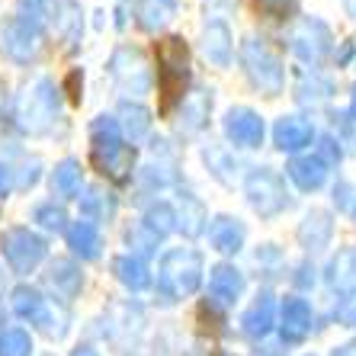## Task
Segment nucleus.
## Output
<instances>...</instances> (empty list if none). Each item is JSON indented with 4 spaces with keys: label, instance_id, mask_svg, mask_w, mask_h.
Instances as JSON below:
<instances>
[{
    "label": "nucleus",
    "instance_id": "obj_1",
    "mask_svg": "<svg viewBox=\"0 0 356 356\" xmlns=\"http://www.w3.org/2000/svg\"><path fill=\"white\" fill-rule=\"evenodd\" d=\"M158 77L164 106H174V99H180L190 83V51L180 35H167L164 42H158Z\"/></svg>",
    "mask_w": 356,
    "mask_h": 356
},
{
    "label": "nucleus",
    "instance_id": "obj_2",
    "mask_svg": "<svg viewBox=\"0 0 356 356\" xmlns=\"http://www.w3.org/2000/svg\"><path fill=\"white\" fill-rule=\"evenodd\" d=\"M17 119L19 129L29 135L49 132L51 122L58 119V90H55V83L42 77L33 90H26L17 103Z\"/></svg>",
    "mask_w": 356,
    "mask_h": 356
},
{
    "label": "nucleus",
    "instance_id": "obj_3",
    "mask_svg": "<svg viewBox=\"0 0 356 356\" xmlns=\"http://www.w3.org/2000/svg\"><path fill=\"white\" fill-rule=\"evenodd\" d=\"M90 145H93V161L103 174L109 177H125L129 170V148L122 145V132L113 116H99L90 125Z\"/></svg>",
    "mask_w": 356,
    "mask_h": 356
},
{
    "label": "nucleus",
    "instance_id": "obj_4",
    "mask_svg": "<svg viewBox=\"0 0 356 356\" xmlns=\"http://www.w3.org/2000/svg\"><path fill=\"white\" fill-rule=\"evenodd\" d=\"M241 65L254 81V87H260L266 97L282 93V65L260 39H248L241 45Z\"/></svg>",
    "mask_w": 356,
    "mask_h": 356
},
{
    "label": "nucleus",
    "instance_id": "obj_5",
    "mask_svg": "<svg viewBox=\"0 0 356 356\" xmlns=\"http://www.w3.org/2000/svg\"><path fill=\"white\" fill-rule=\"evenodd\" d=\"M244 193H248L250 209L260 212V216H266V218L286 209V186H282L280 174L270 170V167L250 170L248 180H244Z\"/></svg>",
    "mask_w": 356,
    "mask_h": 356
},
{
    "label": "nucleus",
    "instance_id": "obj_6",
    "mask_svg": "<svg viewBox=\"0 0 356 356\" xmlns=\"http://www.w3.org/2000/svg\"><path fill=\"white\" fill-rule=\"evenodd\" d=\"M199 273H202V260H199V254L190 248L170 250L164 257V264H161V282H164V289L174 292V296H190L199 286Z\"/></svg>",
    "mask_w": 356,
    "mask_h": 356
},
{
    "label": "nucleus",
    "instance_id": "obj_7",
    "mask_svg": "<svg viewBox=\"0 0 356 356\" xmlns=\"http://www.w3.org/2000/svg\"><path fill=\"white\" fill-rule=\"evenodd\" d=\"M292 51L308 65L324 61V55L331 51V29L315 17H305L292 26Z\"/></svg>",
    "mask_w": 356,
    "mask_h": 356
},
{
    "label": "nucleus",
    "instance_id": "obj_8",
    "mask_svg": "<svg viewBox=\"0 0 356 356\" xmlns=\"http://www.w3.org/2000/svg\"><path fill=\"white\" fill-rule=\"evenodd\" d=\"M113 77L125 93H148L151 90V67L138 49H119L113 55Z\"/></svg>",
    "mask_w": 356,
    "mask_h": 356
},
{
    "label": "nucleus",
    "instance_id": "obj_9",
    "mask_svg": "<svg viewBox=\"0 0 356 356\" xmlns=\"http://www.w3.org/2000/svg\"><path fill=\"white\" fill-rule=\"evenodd\" d=\"M3 257L17 273H29L42 257H45V241L29 228H13L3 234Z\"/></svg>",
    "mask_w": 356,
    "mask_h": 356
},
{
    "label": "nucleus",
    "instance_id": "obj_10",
    "mask_svg": "<svg viewBox=\"0 0 356 356\" xmlns=\"http://www.w3.org/2000/svg\"><path fill=\"white\" fill-rule=\"evenodd\" d=\"M225 135L238 145V148H257L264 141V119L248 106H238L225 116Z\"/></svg>",
    "mask_w": 356,
    "mask_h": 356
},
{
    "label": "nucleus",
    "instance_id": "obj_11",
    "mask_svg": "<svg viewBox=\"0 0 356 356\" xmlns=\"http://www.w3.org/2000/svg\"><path fill=\"white\" fill-rule=\"evenodd\" d=\"M0 49L7 51L13 61H33L39 55L42 42H39V26H29L23 19H13V23L3 29V42Z\"/></svg>",
    "mask_w": 356,
    "mask_h": 356
},
{
    "label": "nucleus",
    "instance_id": "obj_12",
    "mask_svg": "<svg viewBox=\"0 0 356 356\" xmlns=\"http://www.w3.org/2000/svg\"><path fill=\"white\" fill-rule=\"evenodd\" d=\"M312 138H315V129L298 116H282L273 129V141L280 151H298L312 145Z\"/></svg>",
    "mask_w": 356,
    "mask_h": 356
},
{
    "label": "nucleus",
    "instance_id": "obj_13",
    "mask_svg": "<svg viewBox=\"0 0 356 356\" xmlns=\"http://www.w3.org/2000/svg\"><path fill=\"white\" fill-rule=\"evenodd\" d=\"M289 180L296 183L298 190H305V193H312V190H318L324 180H327V164H324L318 154H305V158H292L289 161Z\"/></svg>",
    "mask_w": 356,
    "mask_h": 356
},
{
    "label": "nucleus",
    "instance_id": "obj_14",
    "mask_svg": "<svg viewBox=\"0 0 356 356\" xmlns=\"http://www.w3.org/2000/svg\"><path fill=\"white\" fill-rule=\"evenodd\" d=\"M331 232H334V222L324 209H312V212L302 218V225H298V238H302V244H305L308 250L324 248V244L331 241Z\"/></svg>",
    "mask_w": 356,
    "mask_h": 356
},
{
    "label": "nucleus",
    "instance_id": "obj_15",
    "mask_svg": "<svg viewBox=\"0 0 356 356\" xmlns=\"http://www.w3.org/2000/svg\"><path fill=\"white\" fill-rule=\"evenodd\" d=\"M209 241L222 254H238L241 244H244V225L232 216H218L212 222V228H209Z\"/></svg>",
    "mask_w": 356,
    "mask_h": 356
},
{
    "label": "nucleus",
    "instance_id": "obj_16",
    "mask_svg": "<svg viewBox=\"0 0 356 356\" xmlns=\"http://www.w3.org/2000/svg\"><path fill=\"white\" fill-rule=\"evenodd\" d=\"M202 51L212 65L225 67L232 61V29L225 23H209L202 33Z\"/></svg>",
    "mask_w": 356,
    "mask_h": 356
},
{
    "label": "nucleus",
    "instance_id": "obj_17",
    "mask_svg": "<svg viewBox=\"0 0 356 356\" xmlns=\"http://www.w3.org/2000/svg\"><path fill=\"white\" fill-rule=\"evenodd\" d=\"M116 122H119V132H125V138L138 141V138H145L151 129V113L145 106H138V103H122Z\"/></svg>",
    "mask_w": 356,
    "mask_h": 356
},
{
    "label": "nucleus",
    "instance_id": "obj_18",
    "mask_svg": "<svg viewBox=\"0 0 356 356\" xmlns=\"http://www.w3.org/2000/svg\"><path fill=\"white\" fill-rule=\"evenodd\" d=\"M67 248L74 250L77 257L93 260L99 254V232H97V225H90V222L71 225V228H67Z\"/></svg>",
    "mask_w": 356,
    "mask_h": 356
},
{
    "label": "nucleus",
    "instance_id": "obj_19",
    "mask_svg": "<svg viewBox=\"0 0 356 356\" xmlns=\"http://www.w3.org/2000/svg\"><path fill=\"white\" fill-rule=\"evenodd\" d=\"M209 106H212V99H209L206 90L190 93V97L183 99V113H180L183 129H186V132H199L209 119Z\"/></svg>",
    "mask_w": 356,
    "mask_h": 356
},
{
    "label": "nucleus",
    "instance_id": "obj_20",
    "mask_svg": "<svg viewBox=\"0 0 356 356\" xmlns=\"http://www.w3.org/2000/svg\"><path fill=\"white\" fill-rule=\"evenodd\" d=\"M51 190L65 199L77 196V190H81V164H77L74 158L61 161V164L55 167V174H51Z\"/></svg>",
    "mask_w": 356,
    "mask_h": 356
},
{
    "label": "nucleus",
    "instance_id": "obj_21",
    "mask_svg": "<svg viewBox=\"0 0 356 356\" xmlns=\"http://www.w3.org/2000/svg\"><path fill=\"white\" fill-rule=\"evenodd\" d=\"M174 17V3L170 0H141L138 7V23L141 29H148V33H158L161 26L167 19Z\"/></svg>",
    "mask_w": 356,
    "mask_h": 356
},
{
    "label": "nucleus",
    "instance_id": "obj_22",
    "mask_svg": "<svg viewBox=\"0 0 356 356\" xmlns=\"http://www.w3.org/2000/svg\"><path fill=\"white\" fill-rule=\"evenodd\" d=\"M212 292H216L218 298H225V302H232L241 292V273L228 264L216 266V270H212Z\"/></svg>",
    "mask_w": 356,
    "mask_h": 356
},
{
    "label": "nucleus",
    "instance_id": "obj_23",
    "mask_svg": "<svg viewBox=\"0 0 356 356\" xmlns=\"http://www.w3.org/2000/svg\"><path fill=\"white\" fill-rule=\"evenodd\" d=\"M145 225H148V232L151 234H167V232H174V225H177V212L167 202H154V206H148V212H145Z\"/></svg>",
    "mask_w": 356,
    "mask_h": 356
},
{
    "label": "nucleus",
    "instance_id": "obj_24",
    "mask_svg": "<svg viewBox=\"0 0 356 356\" xmlns=\"http://www.w3.org/2000/svg\"><path fill=\"white\" fill-rule=\"evenodd\" d=\"M177 222L183 225V232L186 234H199L202 232V222H206V209L202 202L193 196H183V206H180V218Z\"/></svg>",
    "mask_w": 356,
    "mask_h": 356
},
{
    "label": "nucleus",
    "instance_id": "obj_25",
    "mask_svg": "<svg viewBox=\"0 0 356 356\" xmlns=\"http://www.w3.org/2000/svg\"><path fill=\"white\" fill-rule=\"evenodd\" d=\"M116 273L125 286H132V289H141V286H148V270L141 264L138 257H119L116 260Z\"/></svg>",
    "mask_w": 356,
    "mask_h": 356
},
{
    "label": "nucleus",
    "instance_id": "obj_26",
    "mask_svg": "<svg viewBox=\"0 0 356 356\" xmlns=\"http://www.w3.org/2000/svg\"><path fill=\"white\" fill-rule=\"evenodd\" d=\"M282 318H286V331L302 334L308 327V321H312V312H308V305L302 302V298H289L286 308H282Z\"/></svg>",
    "mask_w": 356,
    "mask_h": 356
},
{
    "label": "nucleus",
    "instance_id": "obj_27",
    "mask_svg": "<svg viewBox=\"0 0 356 356\" xmlns=\"http://www.w3.org/2000/svg\"><path fill=\"white\" fill-rule=\"evenodd\" d=\"M35 222H39L42 228H49V232H61V228H65V222H67V216H65V209H61V206L45 202V206L35 209Z\"/></svg>",
    "mask_w": 356,
    "mask_h": 356
},
{
    "label": "nucleus",
    "instance_id": "obj_28",
    "mask_svg": "<svg viewBox=\"0 0 356 356\" xmlns=\"http://www.w3.org/2000/svg\"><path fill=\"white\" fill-rule=\"evenodd\" d=\"M270 315H273V302H270V296H260V302L254 305V312H250L248 324H250V331H266V324H270Z\"/></svg>",
    "mask_w": 356,
    "mask_h": 356
},
{
    "label": "nucleus",
    "instance_id": "obj_29",
    "mask_svg": "<svg viewBox=\"0 0 356 356\" xmlns=\"http://www.w3.org/2000/svg\"><path fill=\"white\" fill-rule=\"evenodd\" d=\"M296 3L298 0H257V10L260 13H266V17L282 19V17H289L292 10H296Z\"/></svg>",
    "mask_w": 356,
    "mask_h": 356
},
{
    "label": "nucleus",
    "instance_id": "obj_30",
    "mask_svg": "<svg viewBox=\"0 0 356 356\" xmlns=\"http://www.w3.org/2000/svg\"><path fill=\"white\" fill-rule=\"evenodd\" d=\"M13 302H17V312L19 315H35V308H39V292H33V289H17V296H13Z\"/></svg>",
    "mask_w": 356,
    "mask_h": 356
},
{
    "label": "nucleus",
    "instance_id": "obj_31",
    "mask_svg": "<svg viewBox=\"0 0 356 356\" xmlns=\"http://www.w3.org/2000/svg\"><path fill=\"white\" fill-rule=\"evenodd\" d=\"M26 350H29V340H26L19 331L7 334V337H3V343H0V353H3V356H26Z\"/></svg>",
    "mask_w": 356,
    "mask_h": 356
},
{
    "label": "nucleus",
    "instance_id": "obj_32",
    "mask_svg": "<svg viewBox=\"0 0 356 356\" xmlns=\"http://www.w3.org/2000/svg\"><path fill=\"white\" fill-rule=\"evenodd\" d=\"M109 196V193H106ZM103 190H90L87 196H83V216H106L109 206H103Z\"/></svg>",
    "mask_w": 356,
    "mask_h": 356
},
{
    "label": "nucleus",
    "instance_id": "obj_33",
    "mask_svg": "<svg viewBox=\"0 0 356 356\" xmlns=\"http://www.w3.org/2000/svg\"><path fill=\"white\" fill-rule=\"evenodd\" d=\"M49 280H51V282H71V289H74V286H77V280H81V276L74 273V266H71V264H65V260H58V264L51 266Z\"/></svg>",
    "mask_w": 356,
    "mask_h": 356
},
{
    "label": "nucleus",
    "instance_id": "obj_34",
    "mask_svg": "<svg viewBox=\"0 0 356 356\" xmlns=\"http://www.w3.org/2000/svg\"><path fill=\"white\" fill-rule=\"evenodd\" d=\"M19 7H23V23H29V26H35L42 19V0H19Z\"/></svg>",
    "mask_w": 356,
    "mask_h": 356
},
{
    "label": "nucleus",
    "instance_id": "obj_35",
    "mask_svg": "<svg viewBox=\"0 0 356 356\" xmlns=\"http://www.w3.org/2000/svg\"><path fill=\"white\" fill-rule=\"evenodd\" d=\"M77 83H81V71H71V77H67V87H71V99H74V103H81V93H77Z\"/></svg>",
    "mask_w": 356,
    "mask_h": 356
},
{
    "label": "nucleus",
    "instance_id": "obj_36",
    "mask_svg": "<svg viewBox=\"0 0 356 356\" xmlns=\"http://www.w3.org/2000/svg\"><path fill=\"white\" fill-rule=\"evenodd\" d=\"M10 193V170L0 164V196H7Z\"/></svg>",
    "mask_w": 356,
    "mask_h": 356
},
{
    "label": "nucleus",
    "instance_id": "obj_37",
    "mask_svg": "<svg viewBox=\"0 0 356 356\" xmlns=\"http://www.w3.org/2000/svg\"><path fill=\"white\" fill-rule=\"evenodd\" d=\"M343 10H347V17L356 23V0H343Z\"/></svg>",
    "mask_w": 356,
    "mask_h": 356
},
{
    "label": "nucleus",
    "instance_id": "obj_38",
    "mask_svg": "<svg viewBox=\"0 0 356 356\" xmlns=\"http://www.w3.org/2000/svg\"><path fill=\"white\" fill-rule=\"evenodd\" d=\"M350 116L356 119V83H353V93H350Z\"/></svg>",
    "mask_w": 356,
    "mask_h": 356
}]
</instances>
